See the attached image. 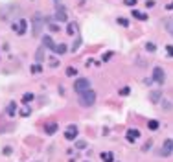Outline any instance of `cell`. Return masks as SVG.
I'll return each mask as SVG.
<instances>
[{
    "mask_svg": "<svg viewBox=\"0 0 173 162\" xmlns=\"http://www.w3.org/2000/svg\"><path fill=\"white\" fill-rule=\"evenodd\" d=\"M79 101H81V105H85V107L94 105V101H96V92H94L92 88H87L85 92L79 94Z\"/></svg>",
    "mask_w": 173,
    "mask_h": 162,
    "instance_id": "1",
    "label": "cell"
},
{
    "mask_svg": "<svg viewBox=\"0 0 173 162\" xmlns=\"http://www.w3.org/2000/svg\"><path fill=\"white\" fill-rule=\"evenodd\" d=\"M42 24H44V19H42V15L37 13L33 20H31V33H33V37H37L41 35V31H42Z\"/></svg>",
    "mask_w": 173,
    "mask_h": 162,
    "instance_id": "2",
    "label": "cell"
},
{
    "mask_svg": "<svg viewBox=\"0 0 173 162\" xmlns=\"http://www.w3.org/2000/svg\"><path fill=\"white\" fill-rule=\"evenodd\" d=\"M74 88L77 90V94H81V92H85L87 88H90V83H89V79H77L76 83H74Z\"/></svg>",
    "mask_w": 173,
    "mask_h": 162,
    "instance_id": "3",
    "label": "cell"
},
{
    "mask_svg": "<svg viewBox=\"0 0 173 162\" xmlns=\"http://www.w3.org/2000/svg\"><path fill=\"white\" fill-rule=\"evenodd\" d=\"M13 31L15 33H19V35H22L24 31H26V20L24 19H17L15 22H13Z\"/></svg>",
    "mask_w": 173,
    "mask_h": 162,
    "instance_id": "4",
    "label": "cell"
},
{
    "mask_svg": "<svg viewBox=\"0 0 173 162\" xmlns=\"http://www.w3.org/2000/svg\"><path fill=\"white\" fill-rule=\"evenodd\" d=\"M76 136H77V125H68L65 129V138L66 140H76Z\"/></svg>",
    "mask_w": 173,
    "mask_h": 162,
    "instance_id": "5",
    "label": "cell"
},
{
    "mask_svg": "<svg viewBox=\"0 0 173 162\" xmlns=\"http://www.w3.org/2000/svg\"><path fill=\"white\" fill-rule=\"evenodd\" d=\"M55 19L57 20H61V22H66V9L61 6V4H57V9H55Z\"/></svg>",
    "mask_w": 173,
    "mask_h": 162,
    "instance_id": "6",
    "label": "cell"
},
{
    "mask_svg": "<svg viewBox=\"0 0 173 162\" xmlns=\"http://www.w3.org/2000/svg\"><path fill=\"white\" fill-rule=\"evenodd\" d=\"M153 79L156 81V83H164L166 78H164V70H162V68H158V66H156V68L153 70Z\"/></svg>",
    "mask_w": 173,
    "mask_h": 162,
    "instance_id": "7",
    "label": "cell"
},
{
    "mask_svg": "<svg viewBox=\"0 0 173 162\" xmlns=\"http://www.w3.org/2000/svg\"><path fill=\"white\" fill-rule=\"evenodd\" d=\"M171 151H173V140L168 138V140L164 142V145H162V155H170Z\"/></svg>",
    "mask_w": 173,
    "mask_h": 162,
    "instance_id": "8",
    "label": "cell"
},
{
    "mask_svg": "<svg viewBox=\"0 0 173 162\" xmlns=\"http://www.w3.org/2000/svg\"><path fill=\"white\" fill-rule=\"evenodd\" d=\"M140 138V131L138 129H129L127 131V140L129 142H135V140H138Z\"/></svg>",
    "mask_w": 173,
    "mask_h": 162,
    "instance_id": "9",
    "label": "cell"
},
{
    "mask_svg": "<svg viewBox=\"0 0 173 162\" xmlns=\"http://www.w3.org/2000/svg\"><path fill=\"white\" fill-rule=\"evenodd\" d=\"M15 7H17V6H7V7H2V9H0V19H2V20H7V19H9V11H11V9H15Z\"/></svg>",
    "mask_w": 173,
    "mask_h": 162,
    "instance_id": "10",
    "label": "cell"
},
{
    "mask_svg": "<svg viewBox=\"0 0 173 162\" xmlns=\"http://www.w3.org/2000/svg\"><path fill=\"white\" fill-rule=\"evenodd\" d=\"M42 44H44V48H50V50L55 48V42H54V39H52L50 35H44V37H42Z\"/></svg>",
    "mask_w": 173,
    "mask_h": 162,
    "instance_id": "11",
    "label": "cell"
},
{
    "mask_svg": "<svg viewBox=\"0 0 173 162\" xmlns=\"http://www.w3.org/2000/svg\"><path fill=\"white\" fill-rule=\"evenodd\" d=\"M44 131H46L48 135H54V133L57 131V123H55V122H50V123H46V127H44Z\"/></svg>",
    "mask_w": 173,
    "mask_h": 162,
    "instance_id": "12",
    "label": "cell"
},
{
    "mask_svg": "<svg viewBox=\"0 0 173 162\" xmlns=\"http://www.w3.org/2000/svg\"><path fill=\"white\" fill-rule=\"evenodd\" d=\"M101 160L103 162H113L114 160V155H113L111 151H103V153H101Z\"/></svg>",
    "mask_w": 173,
    "mask_h": 162,
    "instance_id": "13",
    "label": "cell"
},
{
    "mask_svg": "<svg viewBox=\"0 0 173 162\" xmlns=\"http://www.w3.org/2000/svg\"><path fill=\"white\" fill-rule=\"evenodd\" d=\"M44 59V46H41L37 52H35V63H41Z\"/></svg>",
    "mask_w": 173,
    "mask_h": 162,
    "instance_id": "14",
    "label": "cell"
},
{
    "mask_svg": "<svg viewBox=\"0 0 173 162\" xmlns=\"http://www.w3.org/2000/svg\"><path fill=\"white\" fill-rule=\"evenodd\" d=\"M15 111H17V103H15V101H11V103L7 105L6 112H7V116H13V114H15Z\"/></svg>",
    "mask_w": 173,
    "mask_h": 162,
    "instance_id": "15",
    "label": "cell"
},
{
    "mask_svg": "<svg viewBox=\"0 0 173 162\" xmlns=\"http://www.w3.org/2000/svg\"><path fill=\"white\" fill-rule=\"evenodd\" d=\"M76 31H77V24L76 22H70L68 28H66V33H68V35H76Z\"/></svg>",
    "mask_w": 173,
    "mask_h": 162,
    "instance_id": "16",
    "label": "cell"
},
{
    "mask_svg": "<svg viewBox=\"0 0 173 162\" xmlns=\"http://www.w3.org/2000/svg\"><path fill=\"white\" fill-rule=\"evenodd\" d=\"M54 52H55V54H65V52H66V44H55Z\"/></svg>",
    "mask_w": 173,
    "mask_h": 162,
    "instance_id": "17",
    "label": "cell"
},
{
    "mask_svg": "<svg viewBox=\"0 0 173 162\" xmlns=\"http://www.w3.org/2000/svg\"><path fill=\"white\" fill-rule=\"evenodd\" d=\"M133 17H135V19H138V20H146L147 19V15H146V13H140V11H133Z\"/></svg>",
    "mask_w": 173,
    "mask_h": 162,
    "instance_id": "18",
    "label": "cell"
},
{
    "mask_svg": "<svg viewBox=\"0 0 173 162\" xmlns=\"http://www.w3.org/2000/svg\"><path fill=\"white\" fill-rule=\"evenodd\" d=\"M42 72V68H41V64L35 63V64H31V74H41Z\"/></svg>",
    "mask_w": 173,
    "mask_h": 162,
    "instance_id": "19",
    "label": "cell"
},
{
    "mask_svg": "<svg viewBox=\"0 0 173 162\" xmlns=\"http://www.w3.org/2000/svg\"><path fill=\"white\" fill-rule=\"evenodd\" d=\"M30 112H31L30 107H22V109H20V116H30Z\"/></svg>",
    "mask_w": 173,
    "mask_h": 162,
    "instance_id": "20",
    "label": "cell"
},
{
    "mask_svg": "<svg viewBox=\"0 0 173 162\" xmlns=\"http://www.w3.org/2000/svg\"><path fill=\"white\" fill-rule=\"evenodd\" d=\"M87 147V142L85 140H77L76 142V149H85Z\"/></svg>",
    "mask_w": 173,
    "mask_h": 162,
    "instance_id": "21",
    "label": "cell"
},
{
    "mask_svg": "<svg viewBox=\"0 0 173 162\" xmlns=\"http://www.w3.org/2000/svg\"><path fill=\"white\" fill-rule=\"evenodd\" d=\"M151 101H158V98H160V90H155V92H151Z\"/></svg>",
    "mask_w": 173,
    "mask_h": 162,
    "instance_id": "22",
    "label": "cell"
},
{
    "mask_svg": "<svg viewBox=\"0 0 173 162\" xmlns=\"http://www.w3.org/2000/svg\"><path fill=\"white\" fill-rule=\"evenodd\" d=\"M147 127H149L151 131H155V129L158 127V122H156V120H151V122H149V123H147Z\"/></svg>",
    "mask_w": 173,
    "mask_h": 162,
    "instance_id": "23",
    "label": "cell"
},
{
    "mask_svg": "<svg viewBox=\"0 0 173 162\" xmlns=\"http://www.w3.org/2000/svg\"><path fill=\"white\" fill-rule=\"evenodd\" d=\"M79 46H81V39H76L74 46H72V52H77V50H79Z\"/></svg>",
    "mask_w": 173,
    "mask_h": 162,
    "instance_id": "24",
    "label": "cell"
},
{
    "mask_svg": "<svg viewBox=\"0 0 173 162\" xmlns=\"http://www.w3.org/2000/svg\"><path fill=\"white\" fill-rule=\"evenodd\" d=\"M166 28H168V31L173 35V20H168V22H166Z\"/></svg>",
    "mask_w": 173,
    "mask_h": 162,
    "instance_id": "25",
    "label": "cell"
},
{
    "mask_svg": "<svg viewBox=\"0 0 173 162\" xmlns=\"http://www.w3.org/2000/svg\"><path fill=\"white\" fill-rule=\"evenodd\" d=\"M146 48H147L149 52H155V50H156V46H155V42H147V44H146Z\"/></svg>",
    "mask_w": 173,
    "mask_h": 162,
    "instance_id": "26",
    "label": "cell"
},
{
    "mask_svg": "<svg viewBox=\"0 0 173 162\" xmlns=\"http://www.w3.org/2000/svg\"><path fill=\"white\" fill-rule=\"evenodd\" d=\"M129 92H131V88H129V87H123V88L120 90V94H122V96H127Z\"/></svg>",
    "mask_w": 173,
    "mask_h": 162,
    "instance_id": "27",
    "label": "cell"
},
{
    "mask_svg": "<svg viewBox=\"0 0 173 162\" xmlns=\"http://www.w3.org/2000/svg\"><path fill=\"white\" fill-rule=\"evenodd\" d=\"M166 54H168L170 57H173V46H170V44L166 46Z\"/></svg>",
    "mask_w": 173,
    "mask_h": 162,
    "instance_id": "28",
    "label": "cell"
},
{
    "mask_svg": "<svg viewBox=\"0 0 173 162\" xmlns=\"http://www.w3.org/2000/svg\"><path fill=\"white\" fill-rule=\"evenodd\" d=\"M111 57H113V52H105L103 54V61H109Z\"/></svg>",
    "mask_w": 173,
    "mask_h": 162,
    "instance_id": "29",
    "label": "cell"
},
{
    "mask_svg": "<svg viewBox=\"0 0 173 162\" xmlns=\"http://www.w3.org/2000/svg\"><path fill=\"white\" fill-rule=\"evenodd\" d=\"M66 74H68V76H76L77 72H76V68H68V70H66Z\"/></svg>",
    "mask_w": 173,
    "mask_h": 162,
    "instance_id": "30",
    "label": "cell"
},
{
    "mask_svg": "<svg viewBox=\"0 0 173 162\" xmlns=\"http://www.w3.org/2000/svg\"><path fill=\"white\" fill-rule=\"evenodd\" d=\"M123 4H125V6H135L136 0H123Z\"/></svg>",
    "mask_w": 173,
    "mask_h": 162,
    "instance_id": "31",
    "label": "cell"
},
{
    "mask_svg": "<svg viewBox=\"0 0 173 162\" xmlns=\"http://www.w3.org/2000/svg\"><path fill=\"white\" fill-rule=\"evenodd\" d=\"M33 100V94H24V101H31Z\"/></svg>",
    "mask_w": 173,
    "mask_h": 162,
    "instance_id": "32",
    "label": "cell"
},
{
    "mask_svg": "<svg viewBox=\"0 0 173 162\" xmlns=\"http://www.w3.org/2000/svg\"><path fill=\"white\" fill-rule=\"evenodd\" d=\"M162 107L168 111V109H171V103H170V101H164V103H162Z\"/></svg>",
    "mask_w": 173,
    "mask_h": 162,
    "instance_id": "33",
    "label": "cell"
},
{
    "mask_svg": "<svg viewBox=\"0 0 173 162\" xmlns=\"http://www.w3.org/2000/svg\"><path fill=\"white\" fill-rule=\"evenodd\" d=\"M118 24H122V26H127L129 22H127V20H125V19H118Z\"/></svg>",
    "mask_w": 173,
    "mask_h": 162,
    "instance_id": "34",
    "label": "cell"
},
{
    "mask_svg": "<svg viewBox=\"0 0 173 162\" xmlns=\"http://www.w3.org/2000/svg\"><path fill=\"white\" fill-rule=\"evenodd\" d=\"M146 6H147V7H153L155 2H153V0H146Z\"/></svg>",
    "mask_w": 173,
    "mask_h": 162,
    "instance_id": "35",
    "label": "cell"
},
{
    "mask_svg": "<svg viewBox=\"0 0 173 162\" xmlns=\"http://www.w3.org/2000/svg\"><path fill=\"white\" fill-rule=\"evenodd\" d=\"M4 155H11V147H6L4 149Z\"/></svg>",
    "mask_w": 173,
    "mask_h": 162,
    "instance_id": "36",
    "label": "cell"
},
{
    "mask_svg": "<svg viewBox=\"0 0 173 162\" xmlns=\"http://www.w3.org/2000/svg\"><path fill=\"white\" fill-rule=\"evenodd\" d=\"M50 28H52V31H59V28L55 26V24H50Z\"/></svg>",
    "mask_w": 173,
    "mask_h": 162,
    "instance_id": "37",
    "label": "cell"
},
{
    "mask_svg": "<svg viewBox=\"0 0 173 162\" xmlns=\"http://www.w3.org/2000/svg\"><path fill=\"white\" fill-rule=\"evenodd\" d=\"M166 9H173V2H171V4H168V6H166Z\"/></svg>",
    "mask_w": 173,
    "mask_h": 162,
    "instance_id": "38",
    "label": "cell"
},
{
    "mask_svg": "<svg viewBox=\"0 0 173 162\" xmlns=\"http://www.w3.org/2000/svg\"><path fill=\"white\" fill-rule=\"evenodd\" d=\"M55 2H57V4H59V2H61V0H55Z\"/></svg>",
    "mask_w": 173,
    "mask_h": 162,
    "instance_id": "39",
    "label": "cell"
}]
</instances>
